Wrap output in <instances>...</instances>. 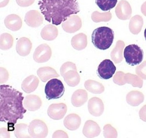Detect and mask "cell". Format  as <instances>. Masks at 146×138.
Instances as JSON below:
<instances>
[{
    "label": "cell",
    "mask_w": 146,
    "mask_h": 138,
    "mask_svg": "<svg viewBox=\"0 0 146 138\" xmlns=\"http://www.w3.org/2000/svg\"><path fill=\"white\" fill-rule=\"evenodd\" d=\"M0 89V120L7 123L8 131L15 129L18 119H22L27 110L23 107V93L8 85H1Z\"/></svg>",
    "instance_id": "obj_1"
},
{
    "label": "cell",
    "mask_w": 146,
    "mask_h": 138,
    "mask_svg": "<svg viewBox=\"0 0 146 138\" xmlns=\"http://www.w3.org/2000/svg\"><path fill=\"white\" fill-rule=\"evenodd\" d=\"M14 134L17 138H30L29 131L28 126L24 123L16 124Z\"/></svg>",
    "instance_id": "obj_23"
},
{
    "label": "cell",
    "mask_w": 146,
    "mask_h": 138,
    "mask_svg": "<svg viewBox=\"0 0 146 138\" xmlns=\"http://www.w3.org/2000/svg\"><path fill=\"white\" fill-rule=\"evenodd\" d=\"M144 36L145 39L146 41V28L145 29V30L144 31Z\"/></svg>",
    "instance_id": "obj_32"
},
{
    "label": "cell",
    "mask_w": 146,
    "mask_h": 138,
    "mask_svg": "<svg viewBox=\"0 0 146 138\" xmlns=\"http://www.w3.org/2000/svg\"><path fill=\"white\" fill-rule=\"evenodd\" d=\"M28 131L31 137L45 138L48 135V130L44 122L35 119L30 123L28 126Z\"/></svg>",
    "instance_id": "obj_6"
},
{
    "label": "cell",
    "mask_w": 146,
    "mask_h": 138,
    "mask_svg": "<svg viewBox=\"0 0 146 138\" xmlns=\"http://www.w3.org/2000/svg\"><path fill=\"white\" fill-rule=\"evenodd\" d=\"M9 0H0V7H3L8 3Z\"/></svg>",
    "instance_id": "obj_31"
},
{
    "label": "cell",
    "mask_w": 146,
    "mask_h": 138,
    "mask_svg": "<svg viewBox=\"0 0 146 138\" xmlns=\"http://www.w3.org/2000/svg\"><path fill=\"white\" fill-rule=\"evenodd\" d=\"M144 98V95L142 92L133 90L127 94L126 100L128 103L131 106H137L143 102Z\"/></svg>",
    "instance_id": "obj_20"
},
{
    "label": "cell",
    "mask_w": 146,
    "mask_h": 138,
    "mask_svg": "<svg viewBox=\"0 0 146 138\" xmlns=\"http://www.w3.org/2000/svg\"><path fill=\"white\" fill-rule=\"evenodd\" d=\"M87 99L88 94L86 91L84 89H79L73 93L71 101L74 106L79 107L83 105Z\"/></svg>",
    "instance_id": "obj_18"
},
{
    "label": "cell",
    "mask_w": 146,
    "mask_h": 138,
    "mask_svg": "<svg viewBox=\"0 0 146 138\" xmlns=\"http://www.w3.org/2000/svg\"><path fill=\"white\" fill-rule=\"evenodd\" d=\"M17 4L22 7H27L32 5L35 0H16Z\"/></svg>",
    "instance_id": "obj_28"
},
{
    "label": "cell",
    "mask_w": 146,
    "mask_h": 138,
    "mask_svg": "<svg viewBox=\"0 0 146 138\" xmlns=\"http://www.w3.org/2000/svg\"><path fill=\"white\" fill-rule=\"evenodd\" d=\"M13 39L10 34L5 33L0 35V48L3 50H7L11 48L13 45Z\"/></svg>",
    "instance_id": "obj_22"
},
{
    "label": "cell",
    "mask_w": 146,
    "mask_h": 138,
    "mask_svg": "<svg viewBox=\"0 0 146 138\" xmlns=\"http://www.w3.org/2000/svg\"><path fill=\"white\" fill-rule=\"evenodd\" d=\"M38 4L45 19L56 25L80 11L77 0H41Z\"/></svg>",
    "instance_id": "obj_2"
},
{
    "label": "cell",
    "mask_w": 146,
    "mask_h": 138,
    "mask_svg": "<svg viewBox=\"0 0 146 138\" xmlns=\"http://www.w3.org/2000/svg\"><path fill=\"white\" fill-rule=\"evenodd\" d=\"M43 17L40 13L36 10H31L27 12L25 15L24 21L29 26L36 27L43 23Z\"/></svg>",
    "instance_id": "obj_10"
},
{
    "label": "cell",
    "mask_w": 146,
    "mask_h": 138,
    "mask_svg": "<svg viewBox=\"0 0 146 138\" xmlns=\"http://www.w3.org/2000/svg\"><path fill=\"white\" fill-rule=\"evenodd\" d=\"M123 56L127 63L133 66L139 64L142 61L143 52L137 45L132 44L125 48Z\"/></svg>",
    "instance_id": "obj_4"
},
{
    "label": "cell",
    "mask_w": 146,
    "mask_h": 138,
    "mask_svg": "<svg viewBox=\"0 0 146 138\" xmlns=\"http://www.w3.org/2000/svg\"><path fill=\"white\" fill-rule=\"evenodd\" d=\"M104 135L106 138H117V133L116 130L111 125L108 124L103 128Z\"/></svg>",
    "instance_id": "obj_26"
},
{
    "label": "cell",
    "mask_w": 146,
    "mask_h": 138,
    "mask_svg": "<svg viewBox=\"0 0 146 138\" xmlns=\"http://www.w3.org/2000/svg\"><path fill=\"white\" fill-rule=\"evenodd\" d=\"M58 31L56 27L51 24H48L42 29L40 34L42 38L47 41L54 40L57 36Z\"/></svg>",
    "instance_id": "obj_21"
},
{
    "label": "cell",
    "mask_w": 146,
    "mask_h": 138,
    "mask_svg": "<svg viewBox=\"0 0 146 138\" xmlns=\"http://www.w3.org/2000/svg\"><path fill=\"white\" fill-rule=\"evenodd\" d=\"M32 47L30 40L26 37H22L17 41L16 45V50L20 55L25 56L29 54Z\"/></svg>",
    "instance_id": "obj_13"
},
{
    "label": "cell",
    "mask_w": 146,
    "mask_h": 138,
    "mask_svg": "<svg viewBox=\"0 0 146 138\" xmlns=\"http://www.w3.org/2000/svg\"><path fill=\"white\" fill-rule=\"evenodd\" d=\"M42 104L40 98L38 96L34 95H27L24 101L25 107L31 111L38 110L41 106Z\"/></svg>",
    "instance_id": "obj_15"
},
{
    "label": "cell",
    "mask_w": 146,
    "mask_h": 138,
    "mask_svg": "<svg viewBox=\"0 0 146 138\" xmlns=\"http://www.w3.org/2000/svg\"><path fill=\"white\" fill-rule=\"evenodd\" d=\"M39 80L37 77L33 75H30L23 81L21 85L22 90L25 93H29L34 91L38 86Z\"/></svg>",
    "instance_id": "obj_16"
},
{
    "label": "cell",
    "mask_w": 146,
    "mask_h": 138,
    "mask_svg": "<svg viewBox=\"0 0 146 138\" xmlns=\"http://www.w3.org/2000/svg\"><path fill=\"white\" fill-rule=\"evenodd\" d=\"M116 67L112 61L109 59H105L98 65L97 73L101 79H108L111 77L115 73Z\"/></svg>",
    "instance_id": "obj_7"
},
{
    "label": "cell",
    "mask_w": 146,
    "mask_h": 138,
    "mask_svg": "<svg viewBox=\"0 0 146 138\" xmlns=\"http://www.w3.org/2000/svg\"><path fill=\"white\" fill-rule=\"evenodd\" d=\"M81 123L80 117L76 114H69L64 118V124L68 129L72 131L78 129Z\"/></svg>",
    "instance_id": "obj_17"
},
{
    "label": "cell",
    "mask_w": 146,
    "mask_h": 138,
    "mask_svg": "<svg viewBox=\"0 0 146 138\" xmlns=\"http://www.w3.org/2000/svg\"><path fill=\"white\" fill-rule=\"evenodd\" d=\"M92 42L97 48L105 50L110 47L114 39V32L111 28L102 26L96 28L91 36Z\"/></svg>",
    "instance_id": "obj_3"
},
{
    "label": "cell",
    "mask_w": 146,
    "mask_h": 138,
    "mask_svg": "<svg viewBox=\"0 0 146 138\" xmlns=\"http://www.w3.org/2000/svg\"><path fill=\"white\" fill-rule=\"evenodd\" d=\"M53 138H68L67 134L62 130H57L53 134Z\"/></svg>",
    "instance_id": "obj_29"
},
{
    "label": "cell",
    "mask_w": 146,
    "mask_h": 138,
    "mask_svg": "<svg viewBox=\"0 0 146 138\" xmlns=\"http://www.w3.org/2000/svg\"><path fill=\"white\" fill-rule=\"evenodd\" d=\"M37 73L40 79L44 82L52 78L59 76L53 68L49 67H40L38 69Z\"/></svg>",
    "instance_id": "obj_19"
},
{
    "label": "cell",
    "mask_w": 146,
    "mask_h": 138,
    "mask_svg": "<svg viewBox=\"0 0 146 138\" xmlns=\"http://www.w3.org/2000/svg\"><path fill=\"white\" fill-rule=\"evenodd\" d=\"M4 23L8 29L13 31L19 30L21 28L22 22L20 17L15 14L8 15L5 18Z\"/></svg>",
    "instance_id": "obj_14"
},
{
    "label": "cell",
    "mask_w": 146,
    "mask_h": 138,
    "mask_svg": "<svg viewBox=\"0 0 146 138\" xmlns=\"http://www.w3.org/2000/svg\"><path fill=\"white\" fill-rule=\"evenodd\" d=\"M65 88L62 81L56 78L52 79L46 83L44 92L48 100L59 98L63 95Z\"/></svg>",
    "instance_id": "obj_5"
},
{
    "label": "cell",
    "mask_w": 146,
    "mask_h": 138,
    "mask_svg": "<svg viewBox=\"0 0 146 138\" xmlns=\"http://www.w3.org/2000/svg\"><path fill=\"white\" fill-rule=\"evenodd\" d=\"M82 132L86 137L93 138L97 137L100 134L101 129L97 123L93 121L89 120L85 122Z\"/></svg>",
    "instance_id": "obj_12"
},
{
    "label": "cell",
    "mask_w": 146,
    "mask_h": 138,
    "mask_svg": "<svg viewBox=\"0 0 146 138\" xmlns=\"http://www.w3.org/2000/svg\"><path fill=\"white\" fill-rule=\"evenodd\" d=\"M139 115L140 119L146 122V105L140 109L139 112Z\"/></svg>",
    "instance_id": "obj_30"
},
{
    "label": "cell",
    "mask_w": 146,
    "mask_h": 138,
    "mask_svg": "<svg viewBox=\"0 0 146 138\" xmlns=\"http://www.w3.org/2000/svg\"><path fill=\"white\" fill-rule=\"evenodd\" d=\"M0 83H3L7 81L9 77V74L7 71L4 68L1 67Z\"/></svg>",
    "instance_id": "obj_27"
},
{
    "label": "cell",
    "mask_w": 146,
    "mask_h": 138,
    "mask_svg": "<svg viewBox=\"0 0 146 138\" xmlns=\"http://www.w3.org/2000/svg\"><path fill=\"white\" fill-rule=\"evenodd\" d=\"M52 55L50 48L46 44L38 46L35 49L33 55L34 60L38 63L45 62L50 58Z\"/></svg>",
    "instance_id": "obj_8"
},
{
    "label": "cell",
    "mask_w": 146,
    "mask_h": 138,
    "mask_svg": "<svg viewBox=\"0 0 146 138\" xmlns=\"http://www.w3.org/2000/svg\"><path fill=\"white\" fill-rule=\"evenodd\" d=\"M117 0H96L95 3L98 7L103 11L110 10L116 5Z\"/></svg>",
    "instance_id": "obj_25"
},
{
    "label": "cell",
    "mask_w": 146,
    "mask_h": 138,
    "mask_svg": "<svg viewBox=\"0 0 146 138\" xmlns=\"http://www.w3.org/2000/svg\"><path fill=\"white\" fill-rule=\"evenodd\" d=\"M85 87L88 91L95 94L101 93L104 90V87L102 84L92 81L86 82L85 84Z\"/></svg>",
    "instance_id": "obj_24"
},
{
    "label": "cell",
    "mask_w": 146,
    "mask_h": 138,
    "mask_svg": "<svg viewBox=\"0 0 146 138\" xmlns=\"http://www.w3.org/2000/svg\"><path fill=\"white\" fill-rule=\"evenodd\" d=\"M67 110V106L63 103L51 104L47 110L48 116L52 119L55 120L62 119Z\"/></svg>",
    "instance_id": "obj_9"
},
{
    "label": "cell",
    "mask_w": 146,
    "mask_h": 138,
    "mask_svg": "<svg viewBox=\"0 0 146 138\" xmlns=\"http://www.w3.org/2000/svg\"><path fill=\"white\" fill-rule=\"evenodd\" d=\"M88 108L89 113L95 116H99L103 112L104 107L101 99L96 97L91 98L88 101Z\"/></svg>",
    "instance_id": "obj_11"
}]
</instances>
